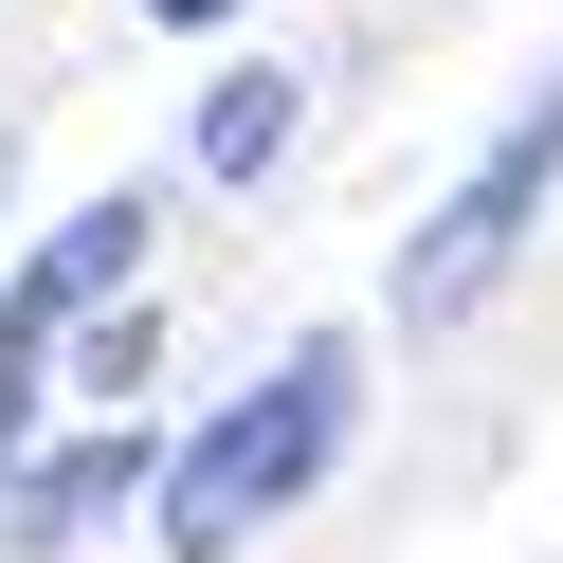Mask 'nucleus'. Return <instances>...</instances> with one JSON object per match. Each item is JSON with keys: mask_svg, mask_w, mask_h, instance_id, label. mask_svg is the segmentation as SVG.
<instances>
[{"mask_svg": "<svg viewBox=\"0 0 563 563\" xmlns=\"http://www.w3.org/2000/svg\"><path fill=\"white\" fill-rule=\"evenodd\" d=\"M128 490H146V418H110V437L55 454V473L19 490V545H74V527H91V509H128Z\"/></svg>", "mask_w": 563, "mask_h": 563, "instance_id": "20e7f679", "label": "nucleus"}, {"mask_svg": "<svg viewBox=\"0 0 563 563\" xmlns=\"http://www.w3.org/2000/svg\"><path fill=\"white\" fill-rule=\"evenodd\" d=\"M146 19H183V37H200V19H236V0H146Z\"/></svg>", "mask_w": 563, "mask_h": 563, "instance_id": "423d86ee", "label": "nucleus"}, {"mask_svg": "<svg viewBox=\"0 0 563 563\" xmlns=\"http://www.w3.org/2000/svg\"><path fill=\"white\" fill-rule=\"evenodd\" d=\"M128 255H146V200H91V219H55L37 255H19V291H0V454H19V400H37V345L74 328L91 291H128Z\"/></svg>", "mask_w": 563, "mask_h": 563, "instance_id": "7ed1b4c3", "label": "nucleus"}, {"mask_svg": "<svg viewBox=\"0 0 563 563\" xmlns=\"http://www.w3.org/2000/svg\"><path fill=\"white\" fill-rule=\"evenodd\" d=\"M273 146H291V74H219V110H200V164H219V183H255Z\"/></svg>", "mask_w": 563, "mask_h": 563, "instance_id": "39448f33", "label": "nucleus"}, {"mask_svg": "<svg viewBox=\"0 0 563 563\" xmlns=\"http://www.w3.org/2000/svg\"><path fill=\"white\" fill-rule=\"evenodd\" d=\"M545 183H563V74L527 91V110H509V146H490L473 183H454L437 219L400 236V309H418V328H454V309H473L490 273L527 255V219H545Z\"/></svg>", "mask_w": 563, "mask_h": 563, "instance_id": "f03ea898", "label": "nucleus"}, {"mask_svg": "<svg viewBox=\"0 0 563 563\" xmlns=\"http://www.w3.org/2000/svg\"><path fill=\"white\" fill-rule=\"evenodd\" d=\"M328 454H345V345H291V364H273L255 400L164 473V545H183V563H236L309 473H328Z\"/></svg>", "mask_w": 563, "mask_h": 563, "instance_id": "f257e3e1", "label": "nucleus"}]
</instances>
